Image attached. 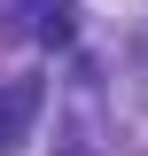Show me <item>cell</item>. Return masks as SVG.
<instances>
[{
    "label": "cell",
    "mask_w": 148,
    "mask_h": 156,
    "mask_svg": "<svg viewBox=\"0 0 148 156\" xmlns=\"http://www.w3.org/2000/svg\"><path fill=\"white\" fill-rule=\"evenodd\" d=\"M0 16L16 23V31H31L39 47H70V39H78L70 0H0Z\"/></svg>",
    "instance_id": "cell-1"
},
{
    "label": "cell",
    "mask_w": 148,
    "mask_h": 156,
    "mask_svg": "<svg viewBox=\"0 0 148 156\" xmlns=\"http://www.w3.org/2000/svg\"><path fill=\"white\" fill-rule=\"evenodd\" d=\"M39 117V78H0V148H23Z\"/></svg>",
    "instance_id": "cell-2"
}]
</instances>
